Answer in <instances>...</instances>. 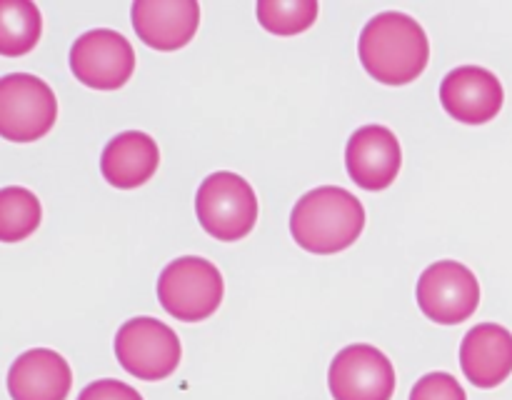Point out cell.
I'll return each instance as SVG.
<instances>
[{
    "mask_svg": "<svg viewBox=\"0 0 512 400\" xmlns=\"http://www.w3.org/2000/svg\"><path fill=\"white\" fill-rule=\"evenodd\" d=\"M443 108L455 120L468 125H480L493 120L503 108V83L498 75L480 65H460L450 70L440 83Z\"/></svg>",
    "mask_w": 512,
    "mask_h": 400,
    "instance_id": "30bf717a",
    "label": "cell"
},
{
    "mask_svg": "<svg viewBox=\"0 0 512 400\" xmlns=\"http://www.w3.org/2000/svg\"><path fill=\"white\" fill-rule=\"evenodd\" d=\"M43 18L30 0H0V55L20 58L38 45Z\"/></svg>",
    "mask_w": 512,
    "mask_h": 400,
    "instance_id": "2e32d148",
    "label": "cell"
},
{
    "mask_svg": "<svg viewBox=\"0 0 512 400\" xmlns=\"http://www.w3.org/2000/svg\"><path fill=\"white\" fill-rule=\"evenodd\" d=\"M418 305L440 325L468 320L480 305V283L468 265L458 260H438L423 270L418 280Z\"/></svg>",
    "mask_w": 512,
    "mask_h": 400,
    "instance_id": "52a82bcc",
    "label": "cell"
},
{
    "mask_svg": "<svg viewBox=\"0 0 512 400\" xmlns=\"http://www.w3.org/2000/svg\"><path fill=\"white\" fill-rule=\"evenodd\" d=\"M225 283L220 270L198 255H183L163 268L158 300L173 318L198 323L210 318L223 300Z\"/></svg>",
    "mask_w": 512,
    "mask_h": 400,
    "instance_id": "3957f363",
    "label": "cell"
},
{
    "mask_svg": "<svg viewBox=\"0 0 512 400\" xmlns=\"http://www.w3.org/2000/svg\"><path fill=\"white\" fill-rule=\"evenodd\" d=\"M348 173L360 188L385 190L398 178L403 150L395 133L385 125H363L355 130L345 148Z\"/></svg>",
    "mask_w": 512,
    "mask_h": 400,
    "instance_id": "8fae6325",
    "label": "cell"
},
{
    "mask_svg": "<svg viewBox=\"0 0 512 400\" xmlns=\"http://www.w3.org/2000/svg\"><path fill=\"white\" fill-rule=\"evenodd\" d=\"M73 385L68 360L50 348H33L8 370V393L13 400H65Z\"/></svg>",
    "mask_w": 512,
    "mask_h": 400,
    "instance_id": "5bb4252c",
    "label": "cell"
},
{
    "mask_svg": "<svg viewBox=\"0 0 512 400\" xmlns=\"http://www.w3.org/2000/svg\"><path fill=\"white\" fill-rule=\"evenodd\" d=\"M78 400H143V395L133 388V385L123 383V380H95L90 383L83 393L78 395Z\"/></svg>",
    "mask_w": 512,
    "mask_h": 400,
    "instance_id": "ffe728a7",
    "label": "cell"
},
{
    "mask_svg": "<svg viewBox=\"0 0 512 400\" xmlns=\"http://www.w3.org/2000/svg\"><path fill=\"white\" fill-rule=\"evenodd\" d=\"M460 365L475 388H498L512 373V333L498 323H480L460 345Z\"/></svg>",
    "mask_w": 512,
    "mask_h": 400,
    "instance_id": "4fadbf2b",
    "label": "cell"
},
{
    "mask_svg": "<svg viewBox=\"0 0 512 400\" xmlns=\"http://www.w3.org/2000/svg\"><path fill=\"white\" fill-rule=\"evenodd\" d=\"M365 228V208L350 190L320 185L308 190L290 213V233L300 248L333 255L350 248Z\"/></svg>",
    "mask_w": 512,
    "mask_h": 400,
    "instance_id": "7a4b0ae2",
    "label": "cell"
},
{
    "mask_svg": "<svg viewBox=\"0 0 512 400\" xmlns=\"http://www.w3.org/2000/svg\"><path fill=\"white\" fill-rule=\"evenodd\" d=\"M43 208L33 190L8 185L0 188V243H18L38 230Z\"/></svg>",
    "mask_w": 512,
    "mask_h": 400,
    "instance_id": "e0dca14e",
    "label": "cell"
},
{
    "mask_svg": "<svg viewBox=\"0 0 512 400\" xmlns=\"http://www.w3.org/2000/svg\"><path fill=\"white\" fill-rule=\"evenodd\" d=\"M58 120L53 88L38 75L10 73L0 78V138L33 143Z\"/></svg>",
    "mask_w": 512,
    "mask_h": 400,
    "instance_id": "5b68a950",
    "label": "cell"
},
{
    "mask_svg": "<svg viewBox=\"0 0 512 400\" xmlns=\"http://www.w3.org/2000/svg\"><path fill=\"white\" fill-rule=\"evenodd\" d=\"M70 70L88 88H123L135 70V50L118 30H88L70 48Z\"/></svg>",
    "mask_w": 512,
    "mask_h": 400,
    "instance_id": "ba28073f",
    "label": "cell"
},
{
    "mask_svg": "<svg viewBox=\"0 0 512 400\" xmlns=\"http://www.w3.org/2000/svg\"><path fill=\"white\" fill-rule=\"evenodd\" d=\"M133 28L155 50H178L193 40L200 25L198 0H135Z\"/></svg>",
    "mask_w": 512,
    "mask_h": 400,
    "instance_id": "7c38bea8",
    "label": "cell"
},
{
    "mask_svg": "<svg viewBox=\"0 0 512 400\" xmlns=\"http://www.w3.org/2000/svg\"><path fill=\"white\" fill-rule=\"evenodd\" d=\"M318 0H258L260 25L275 35H298L318 20Z\"/></svg>",
    "mask_w": 512,
    "mask_h": 400,
    "instance_id": "ac0fdd59",
    "label": "cell"
},
{
    "mask_svg": "<svg viewBox=\"0 0 512 400\" xmlns=\"http://www.w3.org/2000/svg\"><path fill=\"white\" fill-rule=\"evenodd\" d=\"M160 163L158 143L148 133L125 130L118 133L100 155V173L115 188H138L148 183Z\"/></svg>",
    "mask_w": 512,
    "mask_h": 400,
    "instance_id": "9a60e30c",
    "label": "cell"
},
{
    "mask_svg": "<svg viewBox=\"0 0 512 400\" xmlns=\"http://www.w3.org/2000/svg\"><path fill=\"white\" fill-rule=\"evenodd\" d=\"M358 53L375 80L385 85H405L428 65L430 43L418 20L398 10H385L365 23Z\"/></svg>",
    "mask_w": 512,
    "mask_h": 400,
    "instance_id": "6da1fadb",
    "label": "cell"
},
{
    "mask_svg": "<svg viewBox=\"0 0 512 400\" xmlns=\"http://www.w3.org/2000/svg\"><path fill=\"white\" fill-rule=\"evenodd\" d=\"M410 400H468V395L450 373H428L415 383Z\"/></svg>",
    "mask_w": 512,
    "mask_h": 400,
    "instance_id": "d6986e66",
    "label": "cell"
},
{
    "mask_svg": "<svg viewBox=\"0 0 512 400\" xmlns=\"http://www.w3.org/2000/svg\"><path fill=\"white\" fill-rule=\"evenodd\" d=\"M115 355L130 375L140 380H163L175 373L180 363V340L163 320L130 318L115 335Z\"/></svg>",
    "mask_w": 512,
    "mask_h": 400,
    "instance_id": "8992f818",
    "label": "cell"
},
{
    "mask_svg": "<svg viewBox=\"0 0 512 400\" xmlns=\"http://www.w3.org/2000/svg\"><path fill=\"white\" fill-rule=\"evenodd\" d=\"M328 385L335 400H390L395 393V368L383 350L355 343L333 358Z\"/></svg>",
    "mask_w": 512,
    "mask_h": 400,
    "instance_id": "9c48e42d",
    "label": "cell"
},
{
    "mask_svg": "<svg viewBox=\"0 0 512 400\" xmlns=\"http://www.w3.org/2000/svg\"><path fill=\"white\" fill-rule=\"evenodd\" d=\"M195 213L205 233L218 240H240L255 228L258 198L243 175L218 170L200 183Z\"/></svg>",
    "mask_w": 512,
    "mask_h": 400,
    "instance_id": "277c9868",
    "label": "cell"
}]
</instances>
